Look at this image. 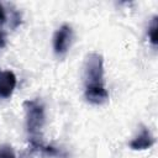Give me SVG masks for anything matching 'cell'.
<instances>
[{"label":"cell","instance_id":"cell-2","mask_svg":"<svg viewBox=\"0 0 158 158\" xmlns=\"http://www.w3.org/2000/svg\"><path fill=\"white\" fill-rule=\"evenodd\" d=\"M26 112V128L28 133L30 144H37L42 142V130L46 122L44 106L38 99L26 100L23 102Z\"/></svg>","mask_w":158,"mask_h":158},{"label":"cell","instance_id":"cell-8","mask_svg":"<svg viewBox=\"0 0 158 158\" xmlns=\"http://www.w3.org/2000/svg\"><path fill=\"white\" fill-rule=\"evenodd\" d=\"M5 22H6V12H5L4 6L0 4V25H2Z\"/></svg>","mask_w":158,"mask_h":158},{"label":"cell","instance_id":"cell-1","mask_svg":"<svg viewBox=\"0 0 158 158\" xmlns=\"http://www.w3.org/2000/svg\"><path fill=\"white\" fill-rule=\"evenodd\" d=\"M84 95L94 105H101L107 101L109 93L104 80V59L102 56L93 52L89 53L84 63Z\"/></svg>","mask_w":158,"mask_h":158},{"label":"cell","instance_id":"cell-3","mask_svg":"<svg viewBox=\"0 0 158 158\" xmlns=\"http://www.w3.org/2000/svg\"><path fill=\"white\" fill-rule=\"evenodd\" d=\"M73 41V30L69 25H62L53 36V49L57 56H63L70 48Z\"/></svg>","mask_w":158,"mask_h":158},{"label":"cell","instance_id":"cell-9","mask_svg":"<svg viewBox=\"0 0 158 158\" xmlns=\"http://www.w3.org/2000/svg\"><path fill=\"white\" fill-rule=\"evenodd\" d=\"M5 41H6L5 33H4L2 31H0V48H2V47L5 46Z\"/></svg>","mask_w":158,"mask_h":158},{"label":"cell","instance_id":"cell-7","mask_svg":"<svg viewBox=\"0 0 158 158\" xmlns=\"http://www.w3.org/2000/svg\"><path fill=\"white\" fill-rule=\"evenodd\" d=\"M0 158H16L12 147L9 144L0 146Z\"/></svg>","mask_w":158,"mask_h":158},{"label":"cell","instance_id":"cell-6","mask_svg":"<svg viewBox=\"0 0 158 158\" xmlns=\"http://www.w3.org/2000/svg\"><path fill=\"white\" fill-rule=\"evenodd\" d=\"M148 37L153 46H157L158 42V17L154 16L152 19V22L148 26Z\"/></svg>","mask_w":158,"mask_h":158},{"label":"cell","instance_id":"cell-5","mask_svg":"<svg viewBox=\"0 0 158 158\" xmlns=\"http://www.w3.org/2000/svg\"><path fill=\"white\" fill-rule=\"evenodd\" d=\"M154 143V137L147 127H142L141 132L130 142V147L135 151H143L152 147Z\"/></svg>","mask_w":158,"mask_h":158},{"label":"cell","instance_id":"cell-4","mask_svg":"<svg viewBox=\"0 0 158 158\" xmlns=\"http://www.w3.org/2000/svg\"><path fill=\"white\" fill-rule=\"evenodd\" d=\"M17 84L16 75L11 70H0V98L7 99L12 95Z\"/></svg>","mask_w":158,"mask_h":158}]
</instances>
